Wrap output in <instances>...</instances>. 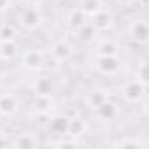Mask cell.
I'll return each instance as SVG.
<instances>
[{
  "label": "cell",
  "mask_w": 149,
  "mask_h": 149,
  "mask_svg": "<svg viewBox=\"0 0 149 149\" xmlns=\"http://www.w3.org/2000/svg\"><path fill=\"white\" fill-rule=\"evenodd\" d=\"M42 23H44V14L37 4H26L18 13V25H19V28H23L26 32H33V30L40 28Z\"/></svg>",
  "instance_id": "6da1fadb"
},
{
  "label": "cell",
  "mask_w": 149,
  "mask_h": 149,
  "mask_svg": "<svg viewBox=\"0 0 149 149\" xmlns=\"http://www.w3.org/2000/svg\"><path fill=\"white\" fill-rule=\"evenodd\" d=\"M21 67L28 72H40L46 65V53L42 49H25L19 53Z\"/></svg>",
  "instance_id": "7a4b0ae2"
},
{
  "label": "cell",
  "mask_w": 149,
  "mask_h": 149,
  "mask_svg": "<svg viewBox=\"0 0 149 149\" xmlns=\"http://www.w3.org/2000/svg\"><path fill=\"white\" fill-rule=\"evenodd\" d=\"M95 68L102 74V76H107V77H116L123 72V61L119 60L118 54H109V56H97V61H95Z\"/></svg>",
  "instance_id": "3957f363"
},
{
  "label": "cell",
  "mask_w": 149,
  "mask_h": 149,
  "mask_svg": "<svg viewBox=\"0 0 149 149\" xmlns=\"http://www.w3.org/2000/svg\"><path fill=\"white\" fill-rule=\"evenodd\" d=\"M121 95L126 102L130 104H139L144 97H146V79L142 77H135L132 81H126L123 84Z\"/></svg>",
  "instance_id": "277c9868"
},
{
  "label": "cell",
  "mask_w": 149,
  "mask_h": 149,
  "mask_svg": "<svg viewBox=\"0 0 149 149\" xmlns=\"http://www.w3.org/2000/svg\"><path fill=\"white\" fill-rule=\"evenodd\" d=\"M21 109L19 98L14 93H0V116L2 118H14Z\"/></svg>",
  "instance_id": "5b68a950"
},
{
  "label": "cell",
  "mask_w": 149,
  "mask_h": 149,
  "mask_svg": "<svg viewBox=\"0 0 149 149\" xmlns=\"http://www.w3.org/2000/svg\"><path fill=\"white\" fill-rule=\"evenodd\" d=\"M72 54H74L72 46H70L67 40H63V39L54 40V42L51 44V47H49V56H51L56 63H65V61H68Z\"/></svg>",
  "instance_id": "8992f818"
},
{
  "label": "cell",
  "mask_w": 149,
  "mask_h": 149,
  "mask_svg": "<svg viewBox=\"0 0 149 149\" xmlns=\"http://www.w3.org/2000/svg\"><path fill=\"white\" fill-rule=\"evenodd\" d=\"M88 21L91 23V26L97 30V32H107L114 26V16L111 11L107 9H100L98 13H95L91 18H88Z\"/></svg>",
  "instance_id": "52a82bcc"
},
{
  "label": "cell",
  "mask_w": 149,
  "mask_h": 149,
  "mask_svg": "<svg viewBox=\"0 0 149 149\" xmlns=\"http://www.w3.org/2000/svg\"><path fill=\"white\" fill-rule=\"evenodd\" d=\"M107 100H109V93H107L105 90H102V88H93L91 91L86 93V98H84V102H86V105H88L90 111L98 109V107H100L104 102H107Z\"/></svg>",
  "instance_id": "ba28073f"
},
{
  "label": "cell",
  "mask_w": 149,
  "mask_h": 149,
  "mask_svg": "<svg viewBox=\"0 0 149 149\" xmlns=\"http://www.w3.org/2000/svg\"><path fill=\"white\" fill-rule=\"evenodd\" d=\"M147 23H146V19H135L132 25H130V28H128V35L135 40V42H139V44H146V40H147Z\"/></svg>",
  "instance_id": "9c48e42d"
},
{
  "label": "cell",
  "mask_w": 149,
  "mask_h": 149,
  "mask_svg": "<svg viewBox=\"0 0 149 149\" xmlns=\"http://www.w3.org/2000/svg\"><path fill=\"white\" fill-rule=\"evenodd\" d=\"M93 112H95V116H97L98 119H102V121H112V119H116V118L119 116V107H118L114 102L107 100V102H104L98 109H95Z\"/></svg>",
  "instance_id": "30bf717a"
},
{
  "label": "cell",
  "mask_w": 149,
  "mask_h": 149,
  "mask_svg": "<svg viewBox=\"0 0 149 149\" xmlns=\"http://www.w3.org/2000/svg\"><path fill=\"white\" fill-rule=\"evenodd\" d=\"M19 46L16 40H0V60L4 61H13L14 58L19 56Z\"/></svg>",
  "instance_id": "8fae6325"
},
{
  "label": "cell",
  "mask_w": 149,
  "mask_h": 149,
  "mask_svg": "<svg viewBox=\"0 0 149 149\" xmlns=\"http://www.w3.org/2000/svg\"><path fill=\"white\" fill-rule=\"evenodd\" d=\"M68 123L70 118L67 116H54L49 123V132H53L56 137H65L68 133Z\"/></svg>",
  "instance_id": "7c38bea8"
},
{
  "label": "cell",
  "mask_w": 149,
  "mask_h": 149,
  "mask_svg": "<svg viewBox=\"0 0 149 149\" xmlns=\"http://www.w3.org/2000/svg\"><path fill=\"white\" fill-rule=\"evenodd\" d=\"M39 144H40V142H39V139H37L35 133H28V132H25V133L16 135L14 140H13L9 146H13V147H37Z\"/></svg>",
  "instance_id": "4fadbf2b"
},
{
  "label": "cell",
  "mask_w": 149,
  "mask_h": 149,
  "mask_svg": "<svg viewBox=\"0 0 149 149\" xmlns=\"http://www.w3.org/2000/svg\"><path fill=\"white\" fill-rule=\"evenodd\" d=\"M84 23H88V16L79 9V7H76V9H72L68 14H67V25L76 32L77 28H81Z\"/></svg>",
  "instance_id": "5bb4252c"
},
{
  "label": "cell",
  "mask_w": 149,
  "mask_h": 149,
  "mask_svg": "<svg viewBox=\"0 0 149 149\" xmlns=\"http://www.w3.org/2000/svg\"><path fill=\"white\" fill-rule=\"evenodd\" d=\"M88 130V125L84 119L81 118H70V123H68V133L67 137H74V139H79L86 133Z\"/></svg>",
  "instance_id": "9a60e30c"
},
{
  "label": "cell",
  "mask_w": 149,
  "mask_h": 149,
  "mask_svg": "<svg viewBox=\"0 0 149 149\" xmlns=\"http://www.w3.org/2000/svg\"><path fill=\"white\" fill-rule=\"evenodd\" d=\"M53 90H54V83L49 76H40L35 84H33V91L35 95H53Z\"/></svg>",
  "instance_id": "2e32d148"
},
{
  "label": "cell",
  "mask_w": 149,
  "mask_h": 149,
  "mask_svg": "<svg viewBox=\"0 0 149 149\" xmlns=\"http://www.w3.org/2000/svg\"><path fill=\"white\" fill-rule=\"evenodd\" d=\"M118 51H119V46H118V42L112 40V39H102V40L98 42V46H97V54H100V56L118 54Z\"/></svg>",
  "instance_id": "e0dca14e"
},
{
  "label": "cell",
  "mask_w": 149,
  "mask_h": 149,
  "mask_svg": "<svg viewBox=\"0 0 149 149\" xmlns=\"http://www.w3.org/2000/svg\"><path fill=\"white\" fill-rule=\"evenodd\" d=\"M102 7H104L102 0H79V9H81L88 18H91L95 13H98Z\"/></svg>",
  "instance_id": "ac0fdd59"
},
{
  "label": "cell",
  "mask_w": 149,
  "mask_h": 149,
  "mask_svg": "<svg viewBox=\"0 0 149 149\" xmlns=\"http://www.w3.org/2000/svg\"><path fill=\"white\" fill-rule=\"evenodd\" d=\"M33 105H35V111L40 112V114H46L51 111V105H53V98L49 95H35V100H33Z\"/></svg>",
  "instance_id": "d6986e66"
},
{
  "label": "cell",
  "mask_w": 149,
  "mask_h": 149,
  "mask_svg": "<svg viewBox=\"0 0 149 149\" xmlns=\"http://www.w3.org/2000/svg\"><path fill=\"white\" fill-rule=\"evenodd\" d=\"M114 147H146L147 146V140H142L139 137H125V139H119L112 144Z\"/></svg>",
  "instance_id": "ffe728a7"
},
{
  "label": "cell",
  "mask_w": 149,
  "mask_h": 149,
  "mask_svg": "<svg viewBox=\"0 0 149 149\" xmlns=\"http://www.w3.org/2000/svg\"><path fill=\"white\" fill-rule=\"evenodd\" d=\"M18 37V26L13 23H2L0 25V40H16Z\"/></svg>",
  "instance_id": "44dd1931"
},
{
  "label": "cell",
  "mask_w": 149,
  "mask_h": 149,
  "mask_svg": "<svg viewBox=\"0 0 149 149\" xmlns=\"http://www.w3.org/2000/svg\"><path fill=\"white\" fill-rule=\"evenodd\" d=\"M114 4H118L119 7H130L135 4V0H114Z\"/></svg>",
  "instance_id": "7402d4cb"
},
{
  "label": "cell",
  "mask_w": 149,
  "mask_h": 149,
  "mask_svg": "<svg viewBox=\"0 0 149 149\" xmlns=\"http://www.w3.org/2000/svg\"><path fill=\"white\" fill-rule=\"evenodd\" d=\"M9 144H11V140L7 139V135L4 132H0V147H2V146H9Z\"/></svg>",
  "instance_id": "603a6c76"
},
{
  "label": "cell",
  "mask_w": 149,
  "mask_h": 149,
  "mask_svg": "<svg viewBox=\"0 0 149 149\" xmlns=\"http://www.w3.org/2000/svg\"><path fill=\"white\" fill-rule=\"evenodd\" d=\"M11 2L13 0H0V11H7L11 7Z\"/></svg>",
  "instance_id": "cb8c5ba5"
}]
</instances>
